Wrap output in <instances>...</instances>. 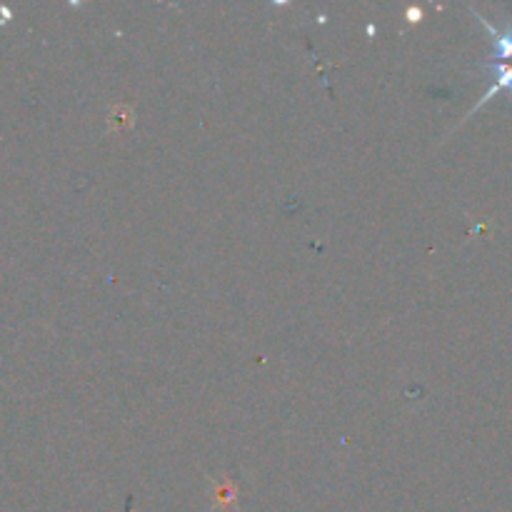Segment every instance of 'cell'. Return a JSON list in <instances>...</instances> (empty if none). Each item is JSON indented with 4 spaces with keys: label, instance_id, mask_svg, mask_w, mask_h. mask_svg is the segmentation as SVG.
Masks as SVG:
<instances>
[{
    "label": "cell",
    "instance_id": "6da1fadb",
    "mask_svg": "<svg viewBox=\"0 0 512 512\" xmlns=\"http://www.w3.org/2000/svg\"><path fill=\"white\" fill-rule=\"evenodd\" d=\"M480 20H483V25L490 30V33H493V38H495V58H498L495 63H510L512 60V30H498L488 18H480Z\"/></svg>",
    "mask_w": 512,
    "mask_h": 512
},
{
    "label": "cell",
    "instance_id": "7a4b0ae2",
    "mask_svg": "<svg viewBox=\"0 0 512 512\" xmlns=\"http://www.w3.org/2000/svg\"><path fill=\"white\" fill-rule=\"evenodd\" d=\"M490 70H495V83H493V88H490L488 93L483 95V100H480L475 108H480L483 103H488V100L493 98L495 93H500L503 88L512 90V65L510 63H495V60H493V63H490Z\"/></svg>",
    "mask_w": 512,
    "mask_h": 512
}]
</instances>
